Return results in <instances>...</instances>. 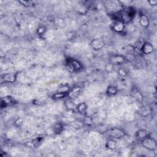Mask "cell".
I'll list each match as a JSON object with an SVG mask.
<instances>
[{
    "label": "cell",
    "instance_id": "1",
    "mask_svg": "<svg viewBox=\"0 0 157 157\" xmlns=\"http://www.w3.org/2000/svg\"><path fill=\"white\" fill-rule=\"evenodd\" d=\"M136 14V10L132 7H128L125 9L117 12L113 15V19L116 21H120L124 24L130 22Z\"/></svg>",
    "mask_w": 157,
    "mask_h": 157
},
{
    "label": "cell",
    "instance_id": "2",
    "mask_svg": "<svg viewBox=\"0 0 157 157\" xmlns=\"http://www.w3.org/2000/svg\"><path fill=\"white\" fill-rule=\"evenodd\" d=\"M141 142L142 146L150 151H154L156 149V141L155 139L152 138L149 136L141 140Z\"/></svg>",
    "mask_w": 157,
    "mask_h": 157
},
{
    "label": "cell",
    "instance_id": "3",
    "mask_svg": "<svg viewBox=\"0 0 157 157\" xmlns=\"http://www.w3.org/2000/svg\"><path fill=\"white\" fill-rule=\"evenodd\" d=\"M66 63L68 66L74 72H79L82 70V65L76 59L68 58L66 59Z\"/></svg>",
    "mask_w": 157,
    "mask_h": 157
},
{
    "label": "cell",
    "instance_id": "4",
    "mask_svg": "<svg viewBox=\"0 0 157 157\" xmlns=\"http://www.w3.org/2000/svg\"><path fill=\"white\" fill-rule=\"evenodd\" d=\"M107 134L112 138L120 139L125 135V131L120 128H112L107 132Z\"/></svg>",
    "mask_w": 157,
    "mask_h": 157
},
{
    "label": "cell",
    "instance_id": "5",
    "mask_svg": "<svg viewBox=\"0 0 157 157\" xmlns=\"http://www.w3.org/2000/svg\"><path fill=\"white\" fill-rule=\"evenodd\" d=\"M110 62L112 65H122L125 61V57L121 55H113L110 57Z\"/></svg>",
    "mask_w": 157,
    "mask_h": 157
},
{
    "label": "cell",
    "instance_id": "6",
    "mask_svg": "<svg viewBox=\"0 0 157 157\" xmlns=\"http://www.w3.org/2000/svg\"><path fill=\"white\" fill-rule=\"evenodd\" d=\"M104 41L102 39H95L91 42L90 46L95 51L101 50L104 46Z\"/></svg>",
    "mask_w": 157,
    "mask_h": 157
},
{
    "label": "cell",
    "instance_id": "7",
    "mask_svg": "<svg viewBox=\"0 0 157 157\" xmlns=\"http://www.w3.org/2000/svg\"><path fill=\"white\" fill-rule=\"evenodd\" d=\"M16 78L17 74L15 73H6L1 77V80L8 83H14L16 82Z\"/></svg>",
    "mask_w": 157,
    "mask_h": 157
},
{
    "label": "cell",
    "instance_id": "8",
    "mask_svg": "<svg viewBox=\"0 0 157 157\" xmlns=\"http://www.w3.org/2000/svg\"><path fill=\"white\" fill-rule=\"evenodd\" d=\"M81 91L82 88L78 85H75L74 87H73V88L71 89L70 92L68 93V96H69V97L71 98V99H74V98H76L81 94Z\"/></svg>",
    "mask_w": 157,
    "mask_h": 157
},
{
    "label": "cell",
    "instance_id": "9",
    "mask_svg": "<svg viewBox=\"0 0 157 157\" xmlns=\"http://www.w3.org/2000/svg\"><path fill=\"white\" fill-rule=\"evenodd\" d=\"M154 51V47L152 46V44L148 42H144L143 46L141 48V52L144 53V54H150L152 53Z\"/></svg>",
    "mask_w": 157,
    "mask_h": 157
},
{
    "label": "cell",
    "instance_id": "10",
    "mask_svg": "<svg viewBox=\"0 0 157 157\" xmlns=\"http://www.w3.org/2000/svg\"><path fill=\"white\" fill-rule=\"evenodd\" d=\"M131 94L132 96H133L137 101H139L140 102H142L143 101V96H142L141 92L137 88H132Z\"/></svg>",
    "mask_w": 157,
    "mask_h": 157
},
{
    "label": "cell",
    "instance_id": "11",
    "mask_svg": "<svg viewBox=\"0 0 157 157\" xmlns=\"http://www.w3.org/2000/svg\"><path fill=\"white\" fill-rule=\"evenodd\" d=\"M113 30L117 33H122L125 29V24L120 21H116L112 27Z\"/></svg>",
    "mask_w": 157,
    "mask_h": 157
},
{
    "label": "cell",
    "instance_id": "12",
    "mask_svg": "<svg viewBox=\"0 0 157 157\" xmlns=\"http://www.w3.org/2000/svg\"><path fill=\"white\" fill-rule=\"evenodd\" d=\"M149 136V132L145 130H139L136 132V137L137 139L142 140L145 137Z\"/></svg>",
    "mask_w": 157,
    "mask_h": 157
},
{
    "label": "cell",
    "instance_id": "13",
    "mask_svg": "<svg viewBox=\"0 0 157 157\" xmlns=\"http://www.w3.org/2000/svg\"><path fill=\"white\" fill-rule=\"evenodd\" d=\"M139 22L141 25L145 28L148 27V26L149 25V19L148 17L144 14H142L140 15Z\"/></svg>",
    "mask_w": 157,
    "mask_h": 157
},
{
    "label": "cell",
    "instance_id": "14",
    "mask_svg": "<svg viewBox=\"0 0 157 157\" xmlns=\"http://www.w3.org/2000/svg\"><path fill=\"white\" fill-rule=\"evenodd\" d=\"M77 109L81 114L86 115L87 113V106L85 102H81L77 106Z\"/></svg>",
    "mask_w": 157,
    "mask_h": 157
},
{
    "label": "cell",
    "instance_id": "15",
    "mask_svg": "<svg viewBox=\"0 0 157 157\" xmlns=\"http://www.w3.org/2000/svg\"><path fill=\"white\" fill-rule=\"evenodd\" d=\"M12 99L11 97H4L2 98L1 99V109L5 108L8 105L11 104L12 103Z\"/></svg>",
    "mask_w": 157,
    "mask_h": 157
},
{
    "label": "cell",
    "instance_id": "16",
    "mask_svg": "<svg viewBox=\"0 0 157 157\" xmlns=\"http://www.w3.org/2000/svg\"><path fill=\"white\" fill-rule=\"evenodd\" d=\"M53 129V131L55 132L56 134H60V132L63 130V126L61 123L57 122L56 124L54 125Z\"/></svg>",
    "mask_w": 157,
    "mask_h": 157
},
{
    "label": "cell",
    "instance_id": "17",
    "mask_svg": "<svg viewBox=\"0 0 157 157\" xmlns=\"http://www.w3.org/2000/svg\"><path fill=\"white\" fill-rule=\"evenodd\" d=\"M68 95V93L57 92V93H55V94L52 95V98L53 100H59L63 99L64 98L66 97Z\"/></svg>",
    "mask_w": 157,
    "mask_h": 157
},
{
    "label": "cell",
    "instance_id": "18",
    "mask_svg": "<svg viewBox=\"0 0 157 157\" xmlns=\"http://www.w3.org/2000/svg\"><path fill=\"white\" fill-rule=\"evenodd\" d=\"M118 92L117 88L114 86H109L107 89V94L109 96L115 95Z\"/></svg>",
    "mask_w": 157,
    "mask_h": 157
},
{
    "label": "cell",
    "instance_id": "19",
    "mask_svg": "<svg viewBox=\"0 0 157 157\" xmlns=\"http://www.w3.org/2000/svg\"><path fill=\"white\" fill-rule=\"evenodd\" d=\"M71 90L70 87L68 85H61V87H60L58 88L57 92H60V93H68L70 92V91Z\"/></svg>",
    "mask_w": 157,
    "mask_h": 157
},
{
    "label": "cell",
    "instance_id": "20",
    "mask_svg": "<svg viewBox=\"0 0 157 157\" xmlns=\"http://www.w3.org/2000/svg\"><path fill=\"white\" fill-rule=\"evenodd\" d=\"M106 146L109 149H114L117 147V142L113 139H111L107 142Z\"/></svg>",
    "mask_w": 157,
    "mask_h": 157
},
{
    "label": "cell",
    "instance_id": "21",
    "mask_svg": "<svg viewBox=\"0 0 157 157\" xmlns=\"http://www.w3.org/2000/svg\"><path fill=\"white\" fill-rule=\"evenodd\" d=\"M19 3L25 7H32L35 5V2L33 1H19Z\"/></svg>",
    "mask_w": 157,
    "mask_h": 157
},
{
    "label": "cell",
    "instance_id": "22",
    "mask_svg": "<svg viewBox=\"0 0 157 157\" xmlns=\"http://www.w3.org/2000/svg\"><path fill=\"white\" fill-rule=\"evenodd\" d=\"M46 31V28L43 26H41V27H39V28L38 29L37 32L39 35H42V34L45 33Z\"/></svg>",
    "mask_w": 157,
    "mask_h": 157
},
{
    "label": "cell",
    "instance_id": "23",
    "mask_svg": "<svg viewBox=\"0 0 157 157\" xmlns=\"http://www.w3.org/2000/svg\"><path fill=\"white\" fill-rule=\"evenodd\" d=\"M43 140H44V139L41 138V137H38V138H36L35 140H34V141L33 142L34 145L36 146V147H38V145H39L42 143Z\"/></svg>",
    "mask_w": 157,
    "mask_h": 157
},
{
    "label": "cell",
    "instance_id": "24",
    "mask_svg": "<svg viewBox=\"0 0 157 157\" xmlns=\"http://www.w3.org/2000/svg\"><path fill=\"white\" fill-rule=\"evenodd\" d=\"M118 73H119V74L122 77H125L126 76V72L125 71L124 69L123 68H120L119 70H118Z\"/></svg>",
    "mask_w": 157,
    "mask_h": 157
},
{
    "label": "cell",
    "instance_id": "25",
    "mask_svg": "<svg viewBox=\"0 0 157 157\" xmlns=\"http://www.w3.org/2000/svg\"><path fill=\"white\" fill-rule=\"evenodd\" d=\"M91 119L90 117H87L86 119H85V124H87V125H91L92 124V120H91L90 121H89V120Z\"/></svg>",
    "mask_w": 157,
    "mask_h": 157
},
{
    "label": "cell",
    "instance_id": "26",
    "mask_svg": "<svg viewBox=\"0 0 157 157\" xmlns=\"http://www.w3.org/2000/svg\"><path fill=\"white\" fill-rule=\"evenodd\" d=\"M149 3L151 6H156V5L157 4L156 0H150V1H149Z\"/></svg>",
    "mask_w": 157,
    "mask_h": 157
}]
</instances>
